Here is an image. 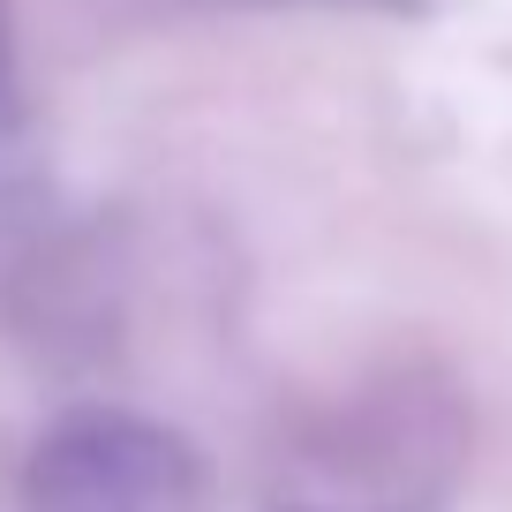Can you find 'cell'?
Instances as JSON below:
<instances>
[{"label": "cell", "mask_w": 512, "mask_h": 512, "mask_svg": "<svg viewBox=\"0 0 512 512\" xmlns=\"http://www.w3.org/2000/svg\"><path fill=\"white\" fill-rule=\"evenodd\" d=\"M204 452L128 407H68L23 460L31 512H204Z\"/></svg>", "instance_id": "1"}, {"label": "cell", "mask_w": 512, "mask_h": 512, "mask_svg": "<svg viewBox=\"0 0 512 512\" xmlns=\"http://www.w3.org/2000/svg\"><path fill=\"white\" fill-rule=\"evenodd\" d=\"M8 83H16V23H8V0H0V106H8Z\"/></svg>", "instance_id": "2"}]
</instances>
